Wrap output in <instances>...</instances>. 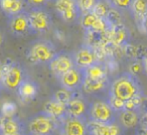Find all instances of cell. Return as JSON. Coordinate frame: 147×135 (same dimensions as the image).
<instances>
[{
	"mask_svg": "<svg viewBox=\"0 0 147 135\" xmlns=\"http://www.w3.org/2000/svg\"><path fill=\"white\" fill-rule=\"evenodd\" d=\"M89 103L84 97L82 91L74 93L71 100L67 105V115L77 118H88Z\"/></svg>",
	"mask_w": 147,
	"mask_h": 135,
	"instance_id": "cell-11",
	"label": "cell"
},
{
	"mask_svg": "<svg viewBox=\"0 0 147 135\" xmlns=\"http://www.w3.org/2000/svg\"><path fill=\"white\" fill-rule=\"evenodd\" d=\"M47 65L53 76L59 79L61 75L76 67L75 59H74V53H67V51L57 53L55 57L51 59V61L47 63Z\"/></svg>",
	"mask_w": 147,
	"mask_h": 135,
	"instance_id": "cell-8",
	"label": "cell"
},
{
	"mask_svg": "<svg viewBox=\"0 0 147 135\" xmlns=\"http://www.w3.org/2000/svg\"><path fill=\"white\" fill-rule=\"evenodd\" d=\"M16 111H17V105L14 102L7 101V102L2 103L0 114L2 115L3 117H12L16 115Z\"/></svg>",
	"mask_w": 147,
	"mask_h": 135,
	"instance_id": "cell-28",
	"label": "cell"
},
{
	"mask_svg": "<svg viewBox=\"0 0 147 135\" xmlns=\"http://www.w3.org/2000/svg\"><path fill=\"white\" fill-rule=\"evenodd\" d=\"M27 135H33V134H29V133H27Z\"/></svg>",
	"mask_w": 147,
	"mask_h": 135,
	"instance_id": "cell-45",
	"label": "cell"
},
{
	"mask_svg": "<svg viewBox=\"0 0 147 135\" xmlns=\"http://www.w3.org/2000/svg\"><path fill=\"white\" fill-rule=\"evenodd\" d=\"M26 12L32 33H45L51 28L53 20L45 8L30 9Z\"/></svg>",
	"mask_w": 147,
	"mask_h": 135,
	"instance_id": "cell-7",
	"label": "cell"
},
{
	"mask_svg": "<svg viewBox=\"0 0 147 135\" xmlns=\"http://www.w3.org/2000/svg\"><path fill=\"white\" fill-rule=\"evenodd\" d=\"M57 53L55 45L47 39H37L30 45L27 59L34 65H47Z\"/></svg>",
	"mask_w": 147,
	"mask_h": 135,
	"instance_id": "cell-3",
	"label": "cell"
},
{
	"mask_svg": "<svg viewBox=\"0 0 147 135\" xmlns=\"http://www.w3.org/2000/svg\"><path fill=\"white\" fill-rule=\"evenodd\" d=\"M42 110L59 121L63 120L67 115V106L61 104V103L57 102V101H55V99H53V98H51L49 101H47V102L45 103Z\"/></svg>",
	"mask_w": 147,
	"mask_h": 135,
	"instance_id": "cell-20",
	"label": "cell"
},
{
	"mask_svg": "<svg viewBox=\"0 0 147 135\" xmlns=\"http://www.w3.org/2000/svg\"><path fill=\"white\" fill-rule=\"evenodd\" d=\"M140 125L147 128V110L144 113H142V116H141L140 119Z\"/></svg>",
	"mask_w": 147,
	"mask_h": 135,
	"instance_id": "cell-37",
	"label": "cell"
},
{
	"mask_svg": "<svg viewBox=\"0 0 147 135\" xmlns=\"http://www.w3.org/2000/svg\"><path fill=\"white\" fill-rule=\"evenodd\" d=\"M111 7L116 10H130L133 0H108Z\"/></svg>",
	"mask_w": 147,
	"mask_h": 135,
	"instance_id": "cell-31",
	"label": "cell"
},
{
	"mask_svg": "<svg viewBox=\"0 0 147 135\" xmlns=\"http://www.w3.org/2000/svg\"><path fill=\"white\" fill-rule=\"evenodd\" d=\"M110 81L109 79L105 80H92V79L84 78V83L82 86V92L88 95H95L108 90Z\"/></svg>",
	"mask_w": 147,
	"mask_h": 135,
	"instance_id": "cell-19",
	"label": "cell"
},
{
	"mask_svg": "<svg viewBox=\"0 0 147 135\" xmlns=\"http://www.w3.org/2000/svg\"><path fill=\"white\" fill-rule=\"evenodd\" d=\"M74 59H75L76 67L82 70H85L98 61L95 49L86 43H84L74 53Z\"/></svg>",
	"mask_w": 147,
	"mask_h": 135,
	"instance_id": "cell-13",
	"label": "cell"
},
{
	"mask_svg": "<svg viewBox=\"0 0 147 135\" xmlns=\"http://www.w3.org/2000/svg\"><path fill=\"white\" fill-rule=\"evenodd\" d=\"M39 91V86L35 81L27 77L17 89V94L23 102H29L35 98Z\"/></svg>",
	"mask_w": 147,
	"mask_h": 135,
	"instance_id": "cell-17",
	"label": "cell"
},
{
	"mask_svg": "<svg viewBox=\"0 0 147 135\" xmlns=\"http://www.w3.org/2000/svg\"></svg>",
	"mask_w": 147,
	"mask_h": 135,
	"instance_id": "cell-46",
	"label": "cell"
},
{
	"mask_svg": "<svg viewBox=\"0 0 147 135\" xmlns=\"http://www.w3.org/2000/svg\"><path fill=\"white\" fill-rule=\"evenodd\" d=\"M2 80H3V71H2V68L0 65V83L2 84Z\"/></svg>",
	"mask_w": 147,
	"mask_h": 135,
	"instance_id": "cell-40",
	"label": "cell"
},
{
	"mask_svg": "<svg viewBox=\"0 0 147 135\" xmlns=\"http://www.w3.org/2000/svg\"><path fill=\"white\" fill-rule=\"evenodd\" d=\"M117 115L107 100H97L89 103L88 117L90 121L112 124L117 122Z\"/></svg>",
	"mask_w": 147,
	"mask_h": 135,
	"instance_id": "cell-5",
	"label": "cell"
},
{
	"mask_svg": "<svg viewBox=\"0 0 147 135\" xmlns=\"http://www.w3.org/2000/svg\"><path fill=\"white\" fill-rule=\"evenodd\" d=\"M2 89H3V85L0 83V92H1V90H2Z\"/></svg>",
	"mask_w": 147,
	"mask_h": 135,
	"instance_id": "cell-42",
	"label": "cell"
},
{
	"mask_svg": "<svg viewBox=\"0 0 147 135\" xmlns=\"http://www.w3.org/2000/svg\"><path fill=\"white\" fill-rule=\"evenodd\" d=\"M59 126V121L43 110L29 117L26 123L27 133L33 135H55Z\"/></svg>",
	"mask_w": 147,
	"mask_h": 135,
	"instance_id": "cell-2",
	"label": "cell"
},
{
	"mask_svg": "<svg viewBox=\"0 0 147 135\" xmlns=\"http://www.w3.org/2000/svg\"><path fill=\"white\" fill-rule=\"evenodd\" d=\"M81 14L87 12H92L100 0H77Z\"/></svg>",
	"mask_w": 147,
	"mask_h": 135,
	"instance_id": "cell-29",
	"label": "cell"
},
{
	"mask_svg": "<svg viewBox=\"0 0 147 135\" xmlns=\"http://www.w3.org/2000/svg\"><path fill=\"white\" fill-rule=\"evenodd\" d=\"M84 78V71L82 69H79L78 67H75L61 75L57 80L63 89L71 92H79L82 91Z\"/></svg>",
	"mask_w": 147,
	"mask_h": 135,
	"instance_id": "cell-10",
	"label": "cell"
},
{
	"mask_svg": "<svg viewBox=\"0 0 147 135\" xmlns=\"http://www.w3.org/2000/svg\"><path fill=\"white\" fill-rule=\"evenodd\" d=\"M142 113L140 110H123L118 113L117 119L119 124L124 129H130L134 127H138L140 125V119Z\"/></svg>",
	"mask_w": 147,
	"mask_h": 135,
	"instance_id": "cell-16",
	"label": "cell"
},
{
	"mask_svg": "<svg viewBox=\"0 0 147 135\" xmlns=\"http://www.w3.org/2000/svg\"><path fill=\"white\" fill-rule=\"evenodd\" d=\"M112 8L111 5L109 4L108 0H100L98 2V4L96 5V7L94 8L93 12L99 17H103V18H106L108 12L110 11V9Z\"/></svg>",
	"mask_w": 147,
	"mask_h": 135,
	"instance_id": "cell-27",
	"label": "cell"
},
{
	"mask_svg": "<svg viewBox=\"0 0 147 135\" xmlns=\"http://www.w3.org/2000/svg\"><path fill=\"white\" fill-rule=\"evenodd\" d=\"M1 119H2V115L0 114V126H1Z\"/></svg>",
	"mask_w": 147,
	"mask_h": 135,
	"instance_id": "cell-43",
	"label": "cell"
},
{
	"mask_svg": "<svg viewBox=\"0 0 147 135\" xmlns=\"http://www.w3.org/2000/svg\"><path fill=\"white\" fill-rule=\"evenodd\" d=\"M108 34L109 41L115 47H124L126 43H128L129 31L123 23L112 26L108 31Z\"/></svg>",
	"mask_w": 147,
	"mask_h": 135,
	"instance_id": "cell-18",
	"label": "cell"
},
{
	"mask_svg": "<svg viewBox=\"0 0 147 135\" xmlns=\"http://www.w3.org/2000/svg\"><path fill=\"white\" fill-rule=\"evenodd\" d=\"M57 132L59 135H90L89 119L67 115L63 120L59 121Z\"/></svg>",
	"mask_w": 147,
	"mask_h": 135,
	"instance_id": "cell-6",
	"label": "cell"
},
{
	"mask_svg": "<svg viewBox=\"0 0 147 135\" xmlns=\"http://www.w3.org/2000/svg\"><path fill=\"white\" fill-rule=\"evenodd\" d=\"M74 93L75 92H71V91H67L65 89H63L61 88V90H57V92L53 93V95L51 96V98L55 99V101L57 102L61 103V104L65 105L67 106V103L71 100L74 96Z\"/></svg>",
	"mask_w": 147,
	"mask_h": 135,
	"instance_id": "cell-25",
	"label": "cell"
},
{
	"mask_svg": "<svg viewBox=\"0 0 147 135\" xmlns=\"http://www.w3.org/2000/svg\"><path fill=\"white\" fill-rule=\"evenodd\" d=\"M1 106H2V103H1V101H0V110H1Z\"/></svg>",
	"mask_w": 147,
	"mask_h": 135,
	"instance_id": "cell-44",
	"label": "cell"
},
{
	"mask_svg": "<svg viewBox=\"0 0 147 135\" xmlns=\"http://www.w3.org/2000/svg\"><path fill=\"white\" fill-rule=\"evenodd\" d=\"M106 19L110 22V24L112 25V26L121 24V23H122L121 14L119 13L118 10H116V9H114V8L110 9V11L108 12V15H107Z\"/></svg>",
	"mask_w": 147,
	"mask_h": 135,
	"instance_id": "cell-32",
	"label": "cell"
},
{
	"mask_svg": "<svg viewBox=\"0 0 147 135\" xmlns=\"http://www.w3.org/2000/svg\"><path fill=\"white\" fill-rule=\"evenodd\" d=\"M123 127L118 122L112 124H103L89 120L90 135H122Z\"/></svg>",
	"mask_w": 147,
	"mask_h": 135,
	"instance_id": "cell-15",
	"label": "cell"
},
{
	"mask_svg": "<svg viewBox=\"0 0 147 135\" xmlns=\"http://www.w3.org/2000/svg\"><path fill=\"white\" fill-rule=\"evenodd\" d=\"M138 27L143 33L147 34V16L145 18H143L140 22L138 23Z\"/></svg>",
	"mask_w": 147,
	"mask_h": 135,
	"instance_id": "cell-35",
	"label": "cell"
},
{
	"mask_svg": "<svg viewBox=\"0 0 147 135\" xmlns=\"http://www.w3.org/2000/svg\"><path fill=\"white\" fill-rule=\"evenodd\" d=\"M24 0H0V9L7 17L25 11Z\"/></svg>",
	"mask_w": 147,
	"mask_h": 135,
	"instance_id": "cell-21",
	"label": "cell"
},
{
	"mask_svg": "<svg viewBox=\"0 0 147 135\" xmlns=\"http://www.w3.org/2000/svg\"><path fill=\"white\" fill-rule=\"evenodd\" d=\"M3 71V88L8 91H17L20 84L27 78L24 68L18 63L8 59L1 65Z\"/></svg>",
	"mask_w": 147,
	"mask_h": 135,
	"instance_id": "cell-4",
	"label": "cell"
},
{
	"mask_svg": "<svg viewBox=\"0 0 147 135\" xmlns=\"http://www.w3.org/2000/svg\"><path fill=\"white\" fill-rule=\"evenodd\" d=\"M107 101H108L110 106L112 107V109L117 113V114L122 112L123 110H125V101H123V100H121V99L117 98V97H114V96H112V95H109V94H108Z\"/></svg>",
	"mask_w": 147,
	"mask_h": 135,
	"instance_id": "cell-30",
	"label": "cell"
},
{
	"mask_svg": "<svg viewBox=\"0 0 147 135\" xmlns=\"http://www.w3.org/2000/svg\"><path fill=\"white\" fill-rule=\"evenodd\" d=\"M85 78L92 79V80H105L108 78V68L105 61H97L91 67L85 69Z\"/></svg>",
	"mask_w": 147,
	"mask_h": 135,
	"instance_id": "cell-22",
	"label": "cell"
},
{
	"mask_svg": "<svg viewBox=\"0 0 147 135\" xmlns=\"http://www.w3.org/2000/svg\"><path fill=\"white\" fill-rule=\"evenodd\" d=\"M130 12L132 13L135 21L138 24L143 18L147 16V0H133Z\"/></svg>",
	"mask_w": 147,
	"mask_h": 135,
	"instance_id": "cell-23",
	"label": "cell"
},
{
	"mask_svg": "<svg viewBox=\"0 0 147 135\" xmlns=\"http://www.w3.org/2000/svg\"><path fill=\"white\" fill-rule=\"evenodd\" d=\"M27 132L26 124L18 116L3 117L1 119L0 126V135L5 134H16V133Z\"/></svg>",
	"mask_w": 147,
	"mask_h": 135,
	"instance_id": "cell-14",
	"label": "cell"
},
{
	"mask_svg": "<svg viewBox=\"0 0 147 135\" xmlns=\"http://www.w3.org/2000/svg\"><path fill=\"white\" fill-rule=\"evenodd\" d=\"M55 9L59 16L67 23H73L81 17L77 0H55Z\"/></svg>",
	"mask_w": 147,
	"mask_h": 135,
	"instance_id": "cell-9",
	"label": "cell"
},
{
	"mask_svg": "<svg viewBox=\"0 0 147 135\" xmlns=\"http://www.w3.org/2000/svg\"><path fill=\"white\" fill-rule=\"evenodd\" d=\"M5 135H27V132H22V133H16V134H5Z\"/></svg>",
	"mask_w": 147,
	"mask_h": 135,
	"instance_id": "cell-41",
	"label": "cell"
},
{
	"mask_svg": "<svg viewBox=\"0 0 147 135\" xmlns=\"http://www.w3.org/2000/svg\"><path fill=\"white\" fill-rule=\"evenodd\" d=\"M24 1L30 7V9L45 8L49 2V0H24Z\"/></svg>",
	"mask_w": 147,
	"mask_h": 135,
	"instance_id": "cell-33",
	"label": "cell"
},
{
	"mask_svg": "<svg viewBox=\"0 0 147 135\" xmlns=\"http://www.w3.org/2000/svg\"><path fill=\"white\" fill-rule=\"evenodd\" d=\"M108 94L127 101L135 96L143 95V91L138 78L130 72H125L111 81Z\"/></svg>",
	"mask_w": 147,
	"mask_h": 135,
	"instance_id": "cell-1",
	"label": "cell"
},
{
	"mask_svg": "<svg viewBox=\"0 0 147 135\" xmlns=\"http://www.w3.org/2000/svg\"><path fill=\"white\" fill-rule=\"evenodd\" d=\"M142 69H143L142 61H135L134 63H132L130 65V68H129V72H130L131 74H133V75H135V76H136L137 74H139V73L142 71Z\"/></svg>",
	"mask_w": 147,
	"mask_h": 135,
	"instance_id": "cell-34",
	"label": "cell"
},
{
	"mask_svg": "<svg viewBox=\"0 0 147 135\" xmlns=\"http://www.w3.org/2000/svg\"><path fill=\"white\" fill-rule=\"evenodd\" d=\"M8 27L11 33L17 37H24L32 33L26 11L8 17Z\"/></svg>",
	"mask_w": 147,
	"mask_h": 135,
	"instance_id": "cell-12",
	"label": "cell"
},
{
	"mask_svg": "<svg viewBox=\"0 0 147 135\" xmlns=\"http://www.w3.org/2000/svg\"><path fill=\"white\" fill-rule=\"evenodd\" d=\"M144 104V96L138 95L125 101V110H141Z\"/></svg>",
	"mask_w": 147,
	"mask_h": 135,
	"instance_id": "cell-26",
	"label": "cell"
},
{
	"mask_svg": "<svg viewBox=\"0 0 147 135\" xmlns=\"http://www.w3.org/2000/svg\"><path fill=\"white\" fill-rule=\"evenodd\" d=\"M135 135H147V128L142 125H139L135 131Z\"/></svg>",
	"mask_w": 147,
	"mask_h": 135,
	"instance_id": "cell-36",
	"label": "cell"
},
{
	"mask_svg": "<svg viewBox=\"0 0 147 135\" xmlns=\"http://www.w3.org/2000/svg\"><path fill=\"white\" fill-rule=\"evenodd\" d=\"M142 65H143V69L147 72V55L142 59Z\"/></svg>",
	"mask_w": 147,
	"mask_h": 135,
	"instance_id": "cell-38",
	"label": "cell"
},
{
	"mask_svg": "<svg viewBox=\"0 0 147 135\" xmlns=\"http://www.w3.org/2000/svg\"><path fill=\"white\" fill-rule=\"evenodd\" d=\"M99 16H97L94 12H87V13H83L81 14V17H80V24L81 26L83 27L85 31H89L92 29L93 25L95 24L96 20L98 19Z\"/></svg>",
	"mask_w": 147,
	"mask_h": 135,
	"instance_id": "cell-24",
	"label": "cell"
},
{
	"mask_svg": "<svg viewBox=\"0 0 147 135\" xmlns=\"http://www.w3.org/2000/svg\"><path fill=\"white\" fill-rule=\"evenodd\" d=\"M3 41H4V36H3L2 31H1V29H0V45L3 43Z\"/></svg>",
	"mask_w": 147,
	"mask_h": 135,
	"instance_id": "cell-39",
	"label": "cell"
}]
</instances>
